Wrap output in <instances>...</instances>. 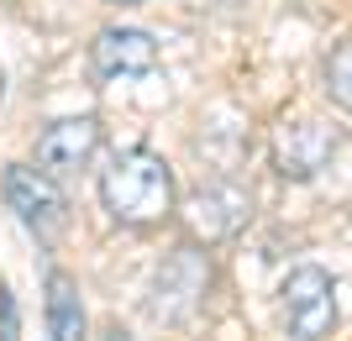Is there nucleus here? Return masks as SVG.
<instances>
[{
	"mask_svg": "<svg viewBox=\"0 0 352 341\" xmlns=\"http://www.w3.org/2000/svg\"><path fill=\"white\" fill-rule=\"evenodd\" d=\"M43 320H47V341H89V310H85V294H79V279L69 268H47Z\"/></svg>",
	"mask_w": 352,
	"mask_h": 341,
	"instance_id": "obj_9",
	"label": "nucleus"
},
{
	"mask_svg": "<svg viewBox=\"0 0 352 341\" xmlns=\"http://www.w3.org/2000/svg\"><path fill=\"white\" fill-rule=\"evenodd\" d=\"M279 320L289 341H326L337 331V283L316 263H300L279 283Z\"/></svg>",
	"mask_w": 352,
	"mask_h": 341,
	"instance_id": "obj_4",
	"label": "nucleus"
},
{
	"mask_svg": "<svg viewBox=\"0 0 352 341\" xmlns=\"http://www.w3.org/2000/svg\"><path fill=\"white\" fill-rule=\"evenodd\" d=\"M337 152V132L316 116H294V121H279L274 126V142H268V158H274V174L279 178H294L305 184L316 178Z\"/></svg>",
	"mask_w": 352,
	"mask_h": 341,
	"instance_id": "obj_7",
	"label": "nucleus"
},
{
	"mask_svg": "<svg viewBox=\"0 0 352 341\" xmlns=\"http://www.w3.org/2000/svg\"><path fill=\"white\" fill-rule=\"evenodd\" d=\"M321 79H326V95H331V105L352 116V37H347V43H337L331 53H326Z\"/></svg>",
	"mask_w": 352,
	"mask_h": 341,
	"instance_id": "obj_10",
	"label": "nucleus"
},
{
	"mask_svg": "<svg viewBox=\"0 0 352 341\" xmlns=\"http://www.w3.org/2000/svg\"><path fill=\"white\" fill-rule=\"evenodd\" d=\"M95 194L111 226L121 231H158L179 215V184L168 158L153 148H121L95 174Z\"/></svg>",
	"mask_w": 352,
	"mask_h": 341,
	"instance_id": "obj_1",
	"label": "nucleus"
},
{
	"mask_svg": "<svg viewBox=\"0 0 352 341\" xmlns=\"http://www.w3.org/2000/svg\"><path fill=\"white\" fill-rule=\"evenodd\" d=\"M100 341H137V336H132V331H121V326H111V331H105Z\"/></svg>",
	"mask_w": 352,
	"mask_h": 341,
	"instance_id": "obj_12",
	"label": "nucleus"
},
{
	"mask_svg": "<svg viewBox=\"0 0 352 341\" xmlns=\"http://www.w3.org/2000/svg\"><path fill=\"white\" fill-rule=\"evenodd\" d=\"M158 37L142 27H100L95 43H89V74L100 84H116V79H142L158 69Z\"/></svg>",
	"mask_w": 352,
	"mask_h": 341,
	"instance_id": "obj_8",
	"label": "nucleus"
},
{
	"mask_svg": "<svg viewBox=\"0 0 352 341\" xmlns=\"http://www.w3.org/2000/svg\"><path fill=\"white\" fill-rule=\"evenodd\" d=\"M0 200H6V210H11L37 242L63 237V226H69L63 178H53L37 163H6V174H0Z\"/></svg>",
	"mask_w": 352,
	"mask_h": 341,
	"instance_id": "obj_3",
	"label": "nucleus"
},
{
	"mask_svg": "<svg viewBox=\"0 0 352 341\" xmlns=\"http://www.w3.org/2000/svg\"><path fill=\"white\" fill-rule=\"evenodd\" d=\"M0 105H6V74H0Z\"/></svg>",
	"mask_w": 352,
	"mask_h": 341,
	"instance_id": "obj_14",
	"label": "nucleus"
},
{
	"mask_svg": "<svg viewBox=\"0 0 352 341\" xmlns=\"http://www.w3.org/2000/svg\"><path fill=\"white\" fill-rule=\"evenodd\" d=\"M210 283H216L210 247H200V242H179L174 252H163V263L153 268V283H147L142 310L153 315L158 326H190L195 315L206 310Z\"/></svg>",
	"mask_w": 352,
	"mask_h": 341,
	"instance_id": "obj_2",
	"label": "nucleus"
},
{
	"mask_svg": "<svg viewBox=\"0 0 352 341\" xmlns=\"http://www.w3.org/2000/svg\"><path fill=\"white\" fill-rule=\"evenodd\" d=\"M0 341H21V305L6 279H0Z\"/></svg>",
	"mask_w": 352,
	"mask_h": 341,
	"instance_id": "obj_11",
	"label": "nucleus"
},
{
	"mask_svg": "<svg viewBox=\"0 0 352 341\" xmlns=\"http://www.w3.org/2000/svg\"><path fill=\"white\" fill-rule=\"evenodd\" d=\"M100 148H105L100 116H58V121H47L43 132H37L32 158H37V168H47L53 178H74V174H85V168L100 158Z\"/></svg>",
	"mask_w": 352,
	"mask_h": 341,
	"instance_id": "obj_6",
	"label": "nucleus"
},
{
	"mask_svg": "<svg viewBox=\"0 0 352 341\" xmlns=\"http://www.w3.org/2000/svg\"><path fill=\"white\" fill-rule=\"evenodd\" d=\"M105 5H142V0H105Z\"/></svg>",
	"mask_w": 352,
	"mask_h": 341,
	"instance_id": "obj_13",
	"label": "nucleus"
},
{
	"mask_svg": "<svg viewBox=\"0 0 352 341\" xmlns=\"http://www.w3.org/2000/svg\"><path fill=\"white\" fill-rule=\"evenodd\" d=\"M184 226H190V242L200 247H216V242H232L252 226V189L236 184V178H210L179 205Z\"/></svg>",
	"mask_w": 352,
	"mask_h": 341,
	"instance_id": "obj_5",
	"label": "nucleus"
}]
</instances>
